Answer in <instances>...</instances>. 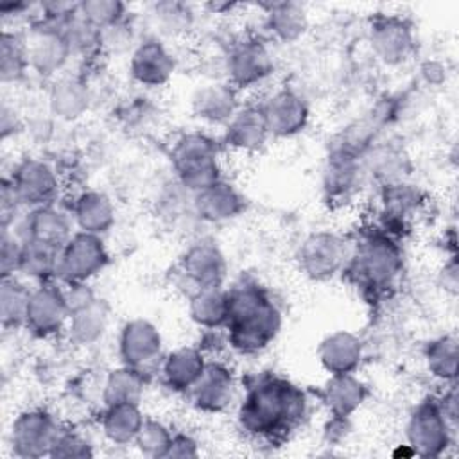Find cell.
I'll use <instances>...</instances> for the list:
<instances>
[{"mask_svg": "<svg viewBox=\"0 0 459 459\" xmlns=\"http://www.w3.org/2000/svg\"><path fill=\"white\" fill-rule=\"evenodd\" d=\"M134 441L138 443L140 450L147 455H167L172 437L161 423L143 421Z\"/></svg>", "mask_w": 459, "mask_h": 459, "instance_id": "cell-41", "label": "cell"}, {"mask_svg": "<svg viewBox=\"0 0 459 459\" xmlns=\"http://www.w3.org/2000/svg\"><path fill=\"white\" fill-rule=\"evenodd\" d=\"M178 181L190 192H199L221 179L217 163V147L204 134L181 136L170 152Z\"/></svg>", "mask_w": 459, "mask_h": 459, "instance_id": "cell-3", "label": "cell"}, {"mask_svg": "<svg viewBox=\"0 0 459 459\" xmlns=\"http://www.w3.org/2000/svg\"><path fill=\"white\" fill-rule=\"evenodd\" d=\"M230 341L244 351L253 353L265 348L278 333L281 317L278 308L256 285L242 283L228 292Z\"/></svg>", "mask_w": 459, "mask_h": 459, "instance_id": "cell-1", "label": "cell"}, {"mask_svg": "<svg viewBox=\"0 0 459 459\" xmlns=\"http://www.w3.org/2000/svg\"><path fill=\"white\" fill-rule=\"evenodd\" d=\"M52 455H90V450H88V443H84L82 439H79L77 436H59L56 445L52 446L50 450Z\"/></svg>", "mask_w": 459, "mask_h": 459, "instance_id": "cell-44", "label": "cell"}, {"mask_svg": "<svg viewBox=\"0 0 459 459\" xmlns=\"http://www.w3.org/2000/svg\"><path fill=\"white\" fill-rule=\"evenodd\" d=\"M192 109L204 122L228 124L238 109L233 84L215 81L201 86L192 97Z\"/></svg>", "mask_w": 459, "mask_h": 459, "instance_id": "cell-20", "label": "cell"}, {"mask_svg": "<svg viewBox=\"0 0 459 459\" xmlns=\"http://www.w3.org/2000/svg\"><path fill=\"white\" fill-rule=\"evenodd\" d=\"M11 185L22 206H29L30 210L50 206L59 190L56 172L39 160L20 163L11 178Z\"/></svg>", "mask_w": 459, "mask_h": 459, "instance_id": "cell-6", "label": "cell"}, {"mask_svg": "<svg viewBox=\"0 0 459 459\" xmlns=\"http://www.w3.org/2000/svg\"><path fill=\"white\" fill-rule=\"evenodd\" d=\"M63 296H65V303L68 308V316L91 305L93 301H97L93 290L86 283H66Z\"/></svg>", "mask_w": 459, "mask_h": 459, "instance_id": "cell-43", "label": "cell"}, {"mask_svg": "<svg viewBox=\"0 0 459 459\" xmlns=\"http://www.w3.org/2000/svg\"><path fill=\"white\" fill-rule=\"evenodd\" d=\"M357 267L369 285H385L400 269V255L387 238H371L362 246Z\"/></svg>", "mask_w": 459, "mask_h": 459, "instance_id": "cell-18", "label": "cell"}, {"mask_svg": "<svg viewBox=\"0 0 459 459\" xmlns=\"http://www.w3.org/2000/svg\"><path fill=\"white\" fill-rule=\"evenodd\" d=\"M269 136L260 108H242L226 124V142L242 151L260 149Z\"/></svg>", "mask_w": 459, "mask_h": 459, "instance_id": "cell-23", "label": "cell"}, {"mask_svg": "<svg viewBox=\"0 0 459 459\" xmlns=\"http://www.w3.org/2000/svg\"><path fill=\"white\" fill-rule=\"evenodd\" d=\"M59 437L54 420L41 411L23 412L13 423V445L20 455H41L52 450Z\"/></svg>", "mask_w": 459, "mask_h": 459, "instance_id": "cell-11", "label": "cell"}, {"mask_svg": "<svg viewBox=\"0 0 459 459\" xmlns=\"http://www.w3.org/2000/svg\"><path fill=\"white\" fill-rule=\"evenodd\" d=\"M16 117H14V109H11L7 104H2L0 109V131H2V138L5 140L9 134H13L16 129Z\"/></svg>", "mask_w": 459, "mask_h": 459, "instance_id": "cell-45", "label": "cell"}, {"mask_svg": "<svg viewBox=\"0 0 459 459\" xmlns=\"http://www.w3.org/2000/svg\"><path fill=\"white\" fill-rule=\"evenodd\" d=\"M57 27L63 30L72 54L86 56L102 47V30L91 25L88 20H84L79 14V11H75L68 20H65Z\"/></svg>", "mask_w": 459, "mask_h": 459, "instance_id": "cell-38", "label": "cell"}, {"mask_svg": "<svg viewBox=\"0 0 459 459\" xmlns=\"http://www.w3.org/2000/svg\"><path fill=\"white\" fill-rule=\"evenodd\" d=\"M346 256V247L337 235L314 233L299 249V265L314 280H325L333 276Z\"/></svg>", "mask_w": 459, "mask_h": 459, "instance_id": "cell-8", "label": "cell"}, {"mask_svg": "<svg viewBox=\"0 0 459 459\" xmlns=\"http://www.w3.org/2000/svg\"><path fill=\"white\" fill-rule=\"evenodd\" d=\"M22 264L20 273L25 276L36 278V280H47L48 276H57V265H59V255L61 249L34 242V240H22Z\"/></svg>", "mask_w": 459, "mask_h": 459, "instance_id": "cell-33", "label": "cell"}, {"mask_svg": "<svg viewBox=\"0 0 459 459\" xmlns=\"http://www.w3.org/2000/svg\"><path fill=\"white\" fill-rule=\"evenodd\" d=\"M359 172L360 165L355 152L342 147L328 158V165L325 169V188L332 195H341L357 183Z\"/></svg>", "mask_w": 459, "mask_h": 459, "instance_id": "cell-34", "label": "cell"}, {"mask_svg": "<svg viewBox=\"0 0 459 459\" xmlns=\"http://www.w3.org/2000/svg\"><path fill=\"white\" fill-rule=\"evenodd\" d=\"M91 102L90 88L84 81L77 77H63L59 79L48 95L50 111L63 120L79 118Z\"/></svg>", "mask_w": 459, "mask_h": 459, "instance_id": "cell-24", "label": "cell"}, {"mask_svg": "<svg viewBox=\"0 0 459 459\" xmlns=\"http://www.w3.org/2000/svg\"><path fill=\"white\" fill-rule=\"evenodd\" d=\"M303 409V393L283 380L273 378L260 382L249 391L240 418L253 432H273L280 425L299 418Z\"/></svg>", "mask_w": 459, "mask_h": 459, "instance_id": "cell-2", "label": "cell"}, {"mask_svg": "<svg viewBox=\"0 0 459 459\" xmlns=\"http://www.w3.org/2000/svg\"><path fill=\"white\" fill-rule=\"evenodd\" d=\"M228 292H224L221 287L197 289L190 296V316L204 328H217L228 323Z\"/></svg>", "mask_w": 459, "mask_h": 459, "instance_id": "cell-28", "label": "cell"}, {"mask_svg": "<svg viewBox=\"0 0 459 459\" xmlns=\"http://www.w3.org/2000/svg\"><path fill=\"white\" fill-rule=\"evenodd\" d=\"M194 210L201 221L222 222L244 210V199L233 185L219 179L194 194Z\"/></svg>", "mask_w": 459, "mask_h": 459, "instance_id": "cell-17", "label": "cell"}, {"mask_svg": "<svg viewBox=\"0 0 459 459\" xmlns=\"http://www.w3.org/2000/svg\"><path fill=\"white\" fill-rule=\"evenodd\" d=\"M429 369L441 380H454L457 373V341L455 337H441L429 346Z\"/></svg>", "mask_w": 459, "mask_h": 459, "instance_id": "cell-39", "label": "cell"}, {"mask_svg": "<svg viewBox=\"0 0 459 459\" xmlns=\"http://www.w3.org/2000/svg\"><path fill=\"white\" fill-rule=\"evenodd\" d=\"M129 72L142 86L156 88L172 77L174 57L158 38H147L134 47L129 61Z\"/></svg>", "mask_w": 459, "mask_h": 459, "instance_id": "cell-9", "label": "cell"}, {"mask_svg": "<svg viewBox=\"0 0 459 459\" xmlns=\"http://www.w3.org/2000/svg\"><path fill=\"white\" fill-rule=\"evenodd\" d=\"M108 326V312L97 299L91 305L68 316V333L75 344L90 346L97 342Z\"/></svg>", "mask_w": 459, "mask_h": 459, "instance_id": "cell-29", "label": "cell"}, {"mask_svg": "<svg viewBox=\"0 0 459 459\" xmlns=\"http://www.w3.org/2000/svg\"><path fill=\"white\" fill-rule=\"evenodd\" d=\"M267 29L280 41L290 43L299 39L307 27L308 18L301 4L296 2H273L267 4Z\"/></svg>", "mask_w": 459, "mask_h": 459, "instance_id": "cell-26", "label": "cell"}, {"mask_svg": "<svg viewBox=\"0 0 459 459\" xmlns=\"http://www.w3.org/2000/svg\"><path fill=\"white\" fill-rule=\"evenodd\" d=\"M30 292L14 276L2 278L0 289V317L4 326L25 325V314L30 299Z\"/></svg>", "mask_w": 459, "mask_h": 459, "instance_id": "cell-37", "label": "cell"}, {"mask_svg": "<svg viewBox=\"0 0 459 459\" xmlns=\"http://www.w3.org/2000/svg\"><path fill=\"white\" fill-rule=\"evenodd\" d=\"M161 351L158 328L145 319H133L124 325L120 333V357L126 366L140 369L152 362Z\"/></svg>", "mask_w": 459, "mask_h": 459, "instance_id": "cell-16", "label": "cell"}, {"mask_svg": "<svg viewBox=\"0 0 459 459\" xmlns=\"http://www.w3.org/2000/svg\"><path fill=\"white\" fill-rule=\"evenodd\" d=\"M25 45L29 66L45 77L59 72L74 56L63 30L47 22H39L29 30Z\"/></svg>", "mask_w": 459, "mask_h": 459, "instance_id": "cell-5", "label": "cell"}, {"mask_svg": "<svg viewBox=\"0 0 459 459\" xmlns=\"http://www.w3.org/2000/svg\"><path fill=\"white\" fill-rule=\"evenodd\" d=\"M204 359L195 348H179L163 362V377L176 391H190L204 371Z\"/></svg>", "mask_w": 459, "mask_h": 459, "instance_id": "cell-27", "label": "cell"}, {"mask_svg": "<svg viewBox=\"0 0 459 459\" xmlns=\"http://www.w3.org/2000/svg\"><path fill=\"white\" fill-rule=\"evenodd\" d=\"M260 109L269 134L280 138L299 133L308 120V108L305 100L289 90L274 93Z\"/></svg>", "mask_w": 459, "mask_h": 459, "instance_id": "cell-14", "label": "cell"}, {"mask_svg": "<svg viewBox=\"0 0 459 459\" xmlns=\"http://www.w3.org/2000/svg\"><path fill=\"white\" fill-rule=\"evenodd\" d=\"M74 221L81 231L100 235L108 231L115 221L111 199L102 192H84L74 204Z\"/></svg>", "mask_w": 459, "mask_h": 459, "instance_id": "cell-25", "label": "cell"}, {"mask_svg": "<svg viewBox=\"0 0 459 459\" xmlns=\"http://www.w3.org/2000/svg\"><path fill=\"white\" fill-rule=\"evenodd\" d=\"M68 317L63 290L54 285H39L30 292L25 326L36 335H50L61 330Z\"/></svg>", "mask_w": 459, "mask_h": 459, "instance_id": "cell-10", "label": "cell"}, {"mask_svg": "<svg viewBox=\"0 0 459 459\" xmlns=\"http://www.w3.org/2000/svg\"><path fill=\"white\" fill-rule=\"evenodd\" d=\"M77 11L100 30L126 20V5L118 0H82L79 2Z\"/></svg>", "mask_w": 459, "mask_h": 459, "instance_id": "cell-40", "label": "cell"}, {"mask_svg": "<svg viewBox=\"0 0 459 459\" xmlns=\"http://www.w3.org/2000/svg\"><path fill=\"white\" fill-rule=\"evenodd\" d=\"M183 273L197 289L221 287L226 276V260L221 249L210 240L192 244L183 256Z\"/></svg>", "mask_w": 459, "mask_h": 459, "instance_id": "cell-15", "label": "cell"}, {"mask_svg": "<svg viewBox=\"0 0 459 459\" xmlns=\"http://www.w3.org/2000/svg\"><path fill=\"white\" fill-rule=\"evenodd\" d=\"M362 359V344L350 332H335L319 346V360L332 375L351 373Z\"/></svg>", "mask_w": 459, "mask_h": 459, "instance_id": "cell-22", "label": "cell"}, {"mask_svg": "<svg viewBox=\"0 0 459 459\" xmlns=\"http://www.w3.org/2000/svg\"><path fill=\"white\" fill-rule=\"evenodd\" d=\"M366 387L351 373L332 375L330 382L325 387V400L330 409L339 416H348L353 412L364 400Z\"/></svg>", "mask_w": 459, "mask_h": 459, "instance_id": "cell-30", "label": "cell"}, {"mask_svg": "<svg viewBox=\"0 0 459 459\" xmlns=\"http://www.w3.org/2000/svg\"><path fill=\"white\" fill-rule=\"evenodd\" d=\"M409 441L423 454H434L446 445V418L441 407L425 402L421 403L409 423Z\"/></svg>", "mask_w": 459, "mask_h": 459, "instance_id": "cell-19", "label": "cell"}, {"mask_svg": "<svg viewBox=\"0 0 459 459\" xmlns=\"http://www.w3.org/2000/svg\"><path fill=\"white\" fill-rule=\"evenodd\" d=\"M273 72V59L267 48L255 39L235 43L228 50L226 74L235 86L249 88Z\"/></svg>", "mask_w": 459, "mask_h": 459, "instance_id": "cell-7", "label": "cell"}, {"mask_svg": "<svg viewBox=\"0 0 459 459\" xmlns=\"http://www.w3.org/2000/svg\"><path fill=\"white\" fill-rule=\"evenodd\" d=\"M106 262L108 253L99 235L79 231L61 249L57 276L65 283H86L104 269Z\"/></svg>", "mask_w": 459, "mask_h": 459, "instance_id": "cell-4", "label": "cell"}, {"mask_svg": "<svg viewBox=\"0 0 459 459\" xmlns=\"http://www.w3.org/2000/svg\"><path fill=\"white\" fill-rule=\"evenodd\" d=\"M195 405L203 411H221L233 396L231 373L221 364H206L197 382L190 387Z\"/></svg>", "mask_w": 459, "mask_h": 459, "instance_id": "cell-21", "label": "cell"}, {"mask_svg": "<svg viewBox=\"0 0 459 459\" xmlns=\"http://www.w3.org/2000/svg\"><path fill=\"white\" fill-rule=\"evenodd\" d=\"M369 43L373 52L389 65L402 63L409 57L414 47V36L411 25L396 16L378 18L369 32Z\"/></svg>", "mask_w": 459, "mask_h": 459, "instance_id": "cell-12", "label": "cell"}, {"mask_svg": "<svg viewBox=\"0 0 459 459\" xmlns=\"http://www.w3.org/2000/svg\"><path fill=\"white\" fill-rule=\"evenodd\" d=\"M13 233L22 240L43 242L63 249L72 238V226L68 217L50 204L30 210V213L18 224V230H13Z\"/></svg>", "mask_w": 459, "mask_h": 459, "instance_id": "cell-13", "label": "cell"}, {"mask_svg": "<svg viewBox=\"0 0 459 459\" xmlns=\"http://www.w3.org/2000/svg\"><path fill=\"white\" fill-rule=\"evenodd\" d=\"M29 66L25 36L2 30L0 36V77L2 82H16Z\"/></svg>", "mask_w": 459, "mask_h": 459, "instance_id": "cell-35", "label": "cell"}, {"mask_svg": "<svg viewBox=\"0 0 459 459\" xmlns=\"http://www.w3.org/2000/svg\"><path fill=\"white\" fill-rule=\"evenodd\" d=\"M151 20L158 34L176 38L190 30L194 23V13L181 2H158L151 9Z\"/></svg>", "mask_w": 459, "mask_h": 459, "instance_id": "cell-36", "label": "cell"}, {"mask_svg": "<svg viewBox=\"0 0 459 459\" xmlns=\"http://www.w3.org/2000/svg\"><path fill=\"white\" fill-rule=\"evenodd\" d=\"M22 247H23V242L20 237H16L9 230L2 231V249H0L2 278H13L16 273H20Z\"/></svg>", "mask_w": 459, "mask_h": 459, "instance_id": "cell-42", "label": "cell"}, {"mask_svg": "<svg viewBox=\"0 0 459 459\" xmlns=\"http://www.w3.org/2000/svg\"><path fill=\"white\" fill-rule=\"evenodd\" d=\"M142 393H143V378L140 375V369H134L129 366L113 369L108 375L102 389L106 405L138 403Z\"/></svg>", "mask_w": 459, "mask_h": 459, "instance_id": "cell-32", "label": "cell"}, {"mask_svg": "<svg viewBox=\"0 0 459 459\" xmlns=\"http://www.w3.org/2000/svg\"><path fill=\"white\" fill-rule=\"evenodd\" d=\"M142 425H143V418L138 411V403L108 405V411L102 421L104 434L113 443H118V445L136 439Z\"/></svg>", "mask_w": 459, "mask_h": 459, "instance_id": "cell-31", "label": "cell"}]
</instances>
